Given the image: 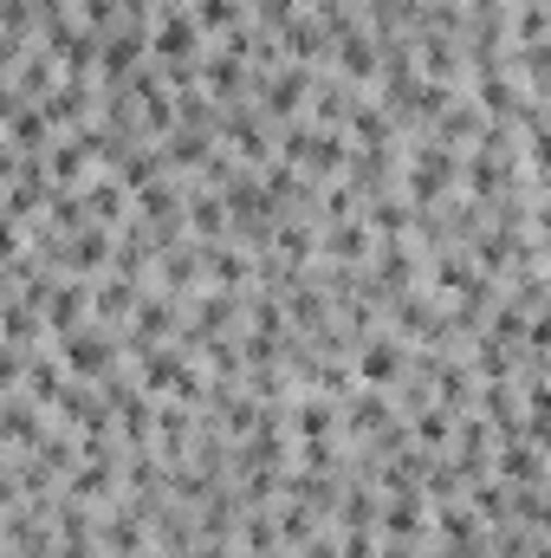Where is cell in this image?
I'll list each match as a JSON object with an SVG mask.
<instances>
[{
  "label": "cell",
  "mask_w": 551,
  "mask_h": 558,
  "mask_svg": "<svg viewBox=\"0 0 551 558\" xmlns=\"http://www.w3.org/2000/svg\"><path fill=\"white\" fill-rule=\"evenodd\" d=\"M59 351H65V364H72V371H98V377H105V364H111V344H105V338H91L85 325H78V331H65V338H59Z\"/></svg>",
  "instance_id": "cell-1"
},
{
  "label": "cell",
  "mask_w": 551,
  "mask_h": 558,
  "mask_svg": "<svg viewBox=\"0 0 551 558\" xmlns=\"http://www.w3.org/2000/svg\"><path fill=\"white\" fill-rule=\"evenodd\" d=\"M195 33H201V20H188V13H169V20L156 26V52L182 65V59L195 52Z\"/></svg>",
  "instance_id": "cell-2"
},
{
  "label": "cell",
  "mask_w": 551,
  "mask_h": 558,
  "mask_svg": "<svg viewBox=\"0 0 551 558\" xmlns=\"http://www.w3.org/2000/svg\"><path fill=\"white\" fill-rule=\"evenodd\" d=\"M357 371H364V384H390V377L403 371V357H396V344H364Z\"/></svg>",
  "instance_id": "cell-3"
},
{
  "label": "cell",
  "mask_w": 551,
  "mask_h": 558,
  "mask_svg": "<svg viewBox=\"0 0 551 558\" xmlns=\"http://www.w3.org/2000/svg\"><path fill=\"white\" fill-rule=\"evenodd\" d=\"M325 247H331V254H344V260H357V254H370V234H364V221H344V228H331V234H325Z\"/></svg>",
  "instance_id": "cell-4"
}]
</instances>
